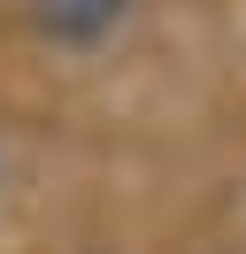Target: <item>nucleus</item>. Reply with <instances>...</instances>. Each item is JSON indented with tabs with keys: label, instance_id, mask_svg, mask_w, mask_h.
<instances>
[{
	"label": "nucleus",
	"instance_id": "f257e3e1",
	"mask_svg": "<svg viewBox=\"0 0 246 254\" xmlns=\"http://www.w3.org/2000/svg\"><path fill=\"white\" fill-rule=\"evenodd\" d=\"M131 8L138 0H31V31L69 47V54H92L131 23Z\"/></svg>",
	"mask_w": 246,
	"mask_h": 254
}]
</instances>
